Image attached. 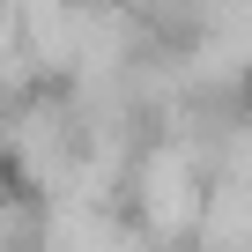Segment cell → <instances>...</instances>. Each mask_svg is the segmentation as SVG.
Returning a JSON list of instances; mask_svg holds the SVG:
<instances>
[{
    "instance_id": "6da1fadb",
    "label": "cell",
    "mask_w": 252,
    "mask_h": 252,
    "mask_svg": "<svg viewBox=\"0 0 252 252\" xmlns=\"http://www.w3.org/2000/svg\"><path fill=\"white\" fill-rule=\"evenodd\" d=\"M200 208H208V186L193 178V163L178 149H156V156L134 163V215H141V230L186 237V230H200Z\"/></svg>"
}]
</instances>
